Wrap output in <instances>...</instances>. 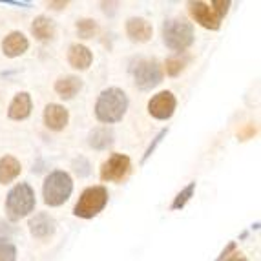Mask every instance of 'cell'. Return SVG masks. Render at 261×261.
Returning <instances> with one entry per match:
<instances>
[{"mask_svg":"<svg viewBox=\"0 0 261 261\" xmlns=\"http://www.w3.org/2000/svg\"><path fill=\"white\" fill-rule=\"evenodd\" d=\"M35 190L28 183H18L9 190L6 197V216L11 221H20L35 210Z\"/></svg>","mask_w":261,"mask_h":261,"instance_id":"4","label":"cell"},{"mask_svg":"<svg viewBox=\"0 0 261 261\" xmlns=\"http://www.w3.org/2000/svg\"><path fill=\"white\" fill-rule=\"evenodd\" d=\"M132 172L130 157L124 153H112L100 166V179L108 183H122Z\"/></svg>","mask_w":261,"mask_h":261,"instance_id":"8","label":"cell"},{"mask_svg":"<svg viewBox=\"0 0 261 261\" xmlns=\"http://www.w3.org/2000/svg\"><path fill=\"white\" fill-rule=\"evenodd\" d=\"M83 90V79H79L77 75H64L59 77L55 83V93L61 99L70 100Z\"/></svg>","mask_w":261,"mask_h":261,"instance_id":"16","label":"cell"},{"mask_svg":"<svg viewBox=\"0 0 261 261\" xmlns=\"http://www.w3.org/2000/svg\"><path fill=\"white\" fill-rule=\"evenodd\" d=\"M128 95L121 88H106L99 93L95 102V117L99 122L113 124L119 122L128 112Z\"/></svg>","mask_w":261,"mask_h":261,"instance_id":"1","label":"cell"},{"mask_svg":"<svg viewBox=\"0 0 261 261\" xmlns=\"http://www.w3.org/2000/svg\"><path fill=\"white\" fill-rule=\"evenodd\" d=\"M31 110H33L31 95L28 92H20L11 100V105L8 108V117L13 119V121H24L31 115Z\"/></svg>","mask_w":261,"mask_h":261,"instance_id":"15","label":"cell"},{"mask_svg":"<svg viewBox=\"0 0 261 261\" xmlns=\"http://www.w3.org/2000/svg\"><path fill=\"white\" fill-rule=\"evenodd\" d=\"M163 42L172 51L185 53L194 44V26L181 17L168 18L163 24Z\"/></svg>","mask_w":261,"mask_h":261,"instance_id":"3","label":"cell"},{"mask_svg":"<svg viewBox=\"0 0 261 261\" xmlns=\"http://www.w3.org/2000/svg\"><path fill=\"white\" fill-rule=\"evenodd\" d=\"M68 121H70V112L64 108L62 105H55V102H49L46 108H44V124L53 132H61L68 126Z\"/></svg>","mask_w":261,"mask_h":261,"instance_id":"10","label":"cell"},{"mask_svg":"<svg viewBox=\"0 0 261 261\" xmlns=\"http://www.w3.org/2000/svg\"><path fill=\"white\" fill-rule=\"evenodd\" d=\"M166 134H168V128H165V130H161V132H159V134L155 135V137H153V141H152V143H150L148 148H146V152H144V155H143V159H141V163H146V161H148L150 157H152V153L155 152L157 146L161 144V141L166 137Z\"/></svg>","mask_w":261,"mask_h":261,"instance_id":"24","label":"cell"},{"mask_svg":"<svg viewBox=\"0 0 261 261\" xmlns=\"http://www.w3.org/2000/svg\"><path fill=\"white\" fill-rule=\"evenodd\" d=\"M113 132L108 126H99L95 130L90 132L88 135V144L92 146L93 150H108L113 144Z\"/></svg>","mask_w":261,"mask_h":261,"instance_id":"19","label":"cell"},{"mask_svg":"<svg viewBox=\"0 0 261 261\" xmlns=\"http://www.w3.org/2000/svg\"><path fill=\"white\" fill-rule=\"evenodd\" d=\"M75 28H77V35L81 39H93L95 33L99 31V26L93 18H81V20H77Z\"/></svg>","mask_w":261,"mask_h":261,"instance_id":"21","label":"cell"},{"mask_svg":"<svg viewBox=\"0 0 261 261\" xmlns=\"http://www.w3.org/2000/svg\"><path fill=\"white\" fill-rule=\"evenodd\" d=\"M28 48H30V40L22 31H11L2 40V53L6 57H9V59L24 55L28 51Z\"/></svg>","mask_w":261,"mask_h":261,"instance_id":"13","label":"cell"},{"mask_svg":"<svg viewBox=\"0 0 261 261\" xmlns=\"http://www.w3.org/2000/svg\"><path fill=\"white\" fill-rule=\"evenodd\" d=\"M194 192H196V181L188 183L187 187H185L183 190L179 192L177 196L174 197V203H172L170 210H181V208H185L188 201L192 199V196H194Z\"/></svg>","mask_w":261,"mask_h":261,"instance_id":"22","label":"cell"},{"mask_svg":"<svg viewBox=\"0 0 261 261\" xmlns=\"http://www.w3.org/2000/svg\"><path fill=\"white\" fill-rule=\"evenodd\" d=\"M153 28L146 18L132 17L126 20V35L132 42H148L152 39Z\"/></svg>","mask_w":261,"mask_h":261,"instance_id":"12","label":"cell"},{"mask_svg":"<svg viewBox=\"0 0 261 261\" xmlns=\"http://www.w3.org/2000/svg\"><path fill=\"white\" fill-rule=\"evenodd\" d=\"M55 22L49 17H46V15H39L35 20L31 22V33H33V37L37 40H42V42L51 40L55 37Z\"/></svg>","mask_w":261,"mask_h":261,"instance_id":"18","label":"cell"},{"mask_svg":"<svg viewBox=\"0 0 261 261\" xmlns=\"http://www.w3.org/2000/svg\"><path fill=\"white\" fill-rule=\"evenodd\" d=\"M188 62H190V55H188L187 51H185V53H177V55L166 59V62H165L166 75H170V77H177V75L181 73L185 68H187Z\"/></svg>","mask_w":261,"mask_h":261,"instance_id":"20","label":"cell"},{"mask_svg":"<svg viewBox=\"0 0 261 261\" xmlns=\"http://www.w3.org/2000/svg\"><path fill=\"white\" fill-rule=\"evenodd\" d=\"M230 0H214L210 4L206 2H188V11L192 18L201 28L210 31H218L221 28V22L225 15L228 13Z\"/></svg>","mask_w":261,"mask_h":261,"instance_id":"2","label":"cell"},{"mask_svg":"<svg viewBox=\"0 0 261 261\" xmlns=\"http://www.w3.org/2000/svg\"><path fill=\"white\" fill-rule=\"evenodd\" d=\"M106 205H108V190L102 185L88 187L81 194V197H79L77 205L73 208V214L77 218L92 219L95 216H99L105 210Z\"/></svg>","mask_w":261,"mask_h":261,"instance_id":"6","label":"cell"},{"mask_svg":"<svg viewBox=\"0 0 261 261\" xmlns=\"http://www.w3.org/2000/svg\"><path fill=\"white\" fill-rule=\"evenodd\" d=\"M22 165L17 157L13 155H4L0 157V185H9L11 181L20 175Z\"/></svg>","mask_w":261,"mask_h":261,"instance_id":"17","label":"cell"},{"mask_svg":"<svg viewBox=\"0 0 261 261\" xmlns=\"http://www.w3.org/2000/svg\"><path fill=\"white\" fill-rule=\"evenodd\" d=\"M0 261H17V247L6 238H0Z\"/></svg>","mask_w":261,"mask_h":261,"instance_id":"23","label":"cell"},{"mask_svg":"<svg viewBox=\"0 0 261 261\" xmlns=\"http://www.w3.org/2000/svg\"><path fill=\"white\" fill-rule=\"evenodd\" d=\"M57 230V221L46 212L35 214L30 219V232L37 240H48L49 236H53Z\"/></svg>","mask_w":261,"mask_h":261,"instance_id":"11","label":"cell"},{"mask_svg":"<svg viewBox=\"0 0 261 261\" xmlns=\"http://www.w3.org/2000/svg\"><path fill=\"white\" fill-rule=\"evenodd\" d=\"M48 6H51L53 9H62V8H66V6H68V2H49Z\"/></svg>","mask_w":261,"mask_h":261,"instance_id":"28","label":"cell"},{"mask_svg":"<svg viewBox=\"0 0 261 261\" xmlns=\"http://www.w3.org/2000/svg\"><path fill=\"white\" fill-rule=\"evenodd\" d=\"M163 81V68L157 59H141L134 68V83L135 86L148 92Z\"/></svg>","mask_w":261,"mask_h":261,"instance_id":"7","label":"cell"},{"mask_svg":"<svg viewBox=\"0 0 261 261\" xmlns=\"http://www.w3.org/2000/svg\"><path fill=\"white\" fill-rule=\"evenodd\" d=\"M254 135H256V128H254V124H245V126L238 132V137H240L241 141L252 139Z\"/></svg>","mask_w":261,"mask_h":261,"instance_id":"25","label":"cell"},{"mask_svg":"<svg viewBox=\"0 0 261 261\" xmlns=\"http://www.w3.org/2000/svg\"><path fill=\"white\" fill-rule=\"evenodd\" d=\"M234 250H236V243H234V241H232V243H228L225 248H223V252L219 254V257H218V259H216V261H225L226 257H228L232 252H234Z\"/></svg>","mask_w":261,"mask_h":261,"instance_id":"26","label":"cell"},{"mask_svg":"<svg viewBox=\"0 0 261 261\" xmlns=\"http://www.w3.org/2000/svg\"><path fill=\"white\" fill-rule=\"evenodd\" d=\"M225 261H248V259H247V256H245V254H241V252H236V250H234V252H232L230 256L226 257Z\"/></svg>","mask_w":261,"mask_h":261,"instance_id":"27","label":"cell"},{"mask_svg":"<svg viewBox=\"0 0 261 261\" xmlns=\"http://www.w3.org/2000/svg\"><path fill=\"white\" fill-rule=\"evenodd\" d=\"M73 192V181L71 175L64 170H53L48 177L44 179L42 196L44 203L48 206H61L70 199Z\"/></svg>","mask_w":261,"mask_h":261,"instance_id":"5","label":"cell"},{"mask_svg":"<svg viewBox=\"0 0 261 261\" xmlns=\"http://www.w3.org/2000/svg\"><path fill=\"white\" fill-rule=\"evenodd\" d=\"M93 62V53L92 49L84 46V44H71L68 48V64L73 70L84 71L88 70Z\"/></svg>","mask_w":261,"mask_h":261,"instance_id":"14","label":"cell"},{"mask_svg":"<svg viewBox=\"0 0 261 261\" xmlns=\"http://www.w3.org/2000/svg\"><path fill=\"white\" fill-rule=\"evenodd\" d=\"M175 106H177L175 95L172 92H168V90H165V92H159L148 100V113L157 121H166V119L174 115Z\"/></svg>","mask_w":261,"mask_h":261,"instance_id":"9","label":"cell"}]
</instances>
